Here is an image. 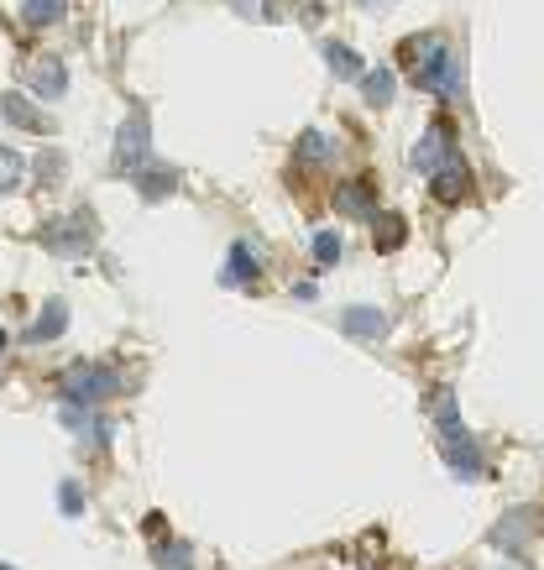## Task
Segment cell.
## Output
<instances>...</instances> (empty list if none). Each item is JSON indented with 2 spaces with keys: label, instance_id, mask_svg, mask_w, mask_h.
<instances>
[{
  "label": "cell",
  "instance_id": "19",
  "mask_svg": "<svg viewBox=\"0 0 544 570\" xmlns=\"http://www.w3.org/2000/svg\"><path fill=\"white\" fill-rule=\"evenodd\" d=\"M152 560L157 565H163V570H194V550H189V544L184 539H157V550H152Z\"/></svg>",
  "mask_w": 544,
  "mask_h": 570
},
{
  "label": "cell",
  "instance_id": "9",
  "mask_svg": "<svg viewBox=\"0 0 544 570\" xmlns=\"http://www.w3.org/2000/svg\"><path fill=\"white\" fill-rule=\"evenodd\" d=\"M27 89L37 100H63L68 95V68H63V58H37L32 68H27Z\"/></svg>",
  "mask_w": 544,
  "mask_h": 570
},
{
  "label": "cell",
  "instance_id": "12",
  "mask_svg": "<svg viewBox=\"0 0 544 570\" xmlns=\"http://www.w3.org/2000/svg\"><path fill=\"white\" fill-rule=\"evenodd\" d=\"M429 189H435V199H440V204L466 199V194H471V168H466V157H461V152L450 157V163L435 173V184H429Z\"/></svg>",
  "mask_w": 544,
  "mask_h": 570
},
{
  "label": "cell",
  "instance_id": "11",
  "mask_svg": "<svg viewBox=\"0 0 544 570\" xmlns=\"http://www.w3.org/2000/svg\"><path fill=\"white\" fill-rule=\"evenodd\" d=\"M63 330H68V309H63V299H48L42 314L21 330V340H27V346H48V340H58Z\"/></svg>",
  "mask_w": 544,
  "mask_h": 570
},
{
  "label": "cell",
  "instance_id": "25",
  "mask_svg": "<svg viewBox=\"0 0 544 570\" xmlns=\"http://www.w3.org/2000/svg\"><path fill=\"white\" fill-rule=\"evenodd\" d=\"M0 351H6V330H0Z\"/></svg>",
  "mask_w": 544,
  "mask_h": 570
},
{
  "label": "cell",
  "instance_id": "15",
  "mask_svg": "<svg viewBox=\"0 0 544 570\" xmlns=\"http://www.w3.org/2000/svg\"><path fill=\"white\" fill-rule=\"evenodd\" d=\"M320 53H325V63H330V74H335V79H346V84H356L361 74H367V68H361V53H351L346 42H335V37L320 42Z\"/></svg>",
  "mask_w": 544,
  "mask_h": 570
},
{
  "label": "cell",
  "instance_id": "26",
  "mask_svg": "<svg viewBox=\"0 0 544 570\" xmlns=\"http://www.w3.org/2000/svg\"><path fill=\"white\" fill-rule=\"evenodd\" d=\"M361 6H382V0H361Z\"/></svg>",
  "mask_w": 544,
  "mask_h": 570
},
{
  "label": "cell",
  "instance_id": "22",
  "mask_svg": "<svg viewBox=\"0 0 544 570\" xmlns=\"http://www.w3.org/2000/svg\"><path fill=\"white\" fill-rule=\"evenodd\" d=\"M21 173H27V163H21V152H11V147H0V194H11V189H21Z\"/></svg>",
  "mask_w": 544,
  "mask_h": 570
},
{
  "label": "cell",
  "instance_id": "2",
  "mask_svg": "<svg viewBox=\"0 0 544 570\" xmlns=\"http://www.w3.org/2000/svg\"><path fill=\"white\" fill-rule=\"evenodd\" d=\"M435 429H440V461L461 476V482H482L487 476V455H482V445L471 440V429L461 424V414H456V398H440V414H435Z\"/></svg>",
  "mask_w": 544,
  "mask_h": 570
},
{
  "label": "cell",
  "instance_id": "7",
  "mask_svg": "<svg viewBox=\"0 0 544 570\" xmlns=\"http://www.w3.org/2000/svg\"><path fill=\"white\" fill-rule=\"evenodd\" d=\"M330 204H335V215H346V220H372V215H377V189H372V178H346V184H335Z\"/></svg>",
  "mask_w": 544,
  "mask_h": 570
},
{
  "label": "cell",
  "instance_id": "8",
  "mask_svg": "<svg viewBox=\"0 0 544 570\" xmlns=\"http://www.w3.org/2000/svg\"><path fill=\"white\" fill-rule=\"evenodd\" d=\"M262 278V252L252 241H236L231 252H225V267H220V283L225 288H252Z\"/></svg>",
  "mask_w": 544,
  "mask_h": 570
},
{
  "label": "cell",
  "instance_id": "14",
  "mask_svg": "<svg viewBox=\"0 0 544 570\" xmlns=\"http://www.w3.org/2000/svg\"><path fill=\"white\" fill-rule=\"evenodd\" d=\"M136 189H142V199H168L173 189H178V168H168V163H147L136 168Z\"/></svg>",
  "mask_w": 544,
  "mask_h": 570
},
{
  "label": "cell",
  "instance_id": "23",
  "mask_svg": "<svg viewBox=\"0 0 544 570\" xmlns=\"http://www.w3.org/2000/svg\"><path fill=\"white\" fill-rule=\"evenodd\" d=\"M58 508H63L68 518H79V513H84V487L74 482V476H68V482H58Z\"/></svg>",
  "mask_w": 544,
  "mask_h": 570
},
{
  "label": "cell",
  "instance_id": "18",
  "mask_svg": "<svg viewBox=\"0 0 544 570\" xmlns=\"http://www.w3.org/2000/svg\"><path fill=\"white\" fill-rule=\"evenodd\" d=\"M330 152H335V147H330V136L314 126V131L299 136V147H293V163H314V168H325V163H330Z\"/></svg>",
  "mask_w": 544,
  "mask_h": 570
},
{
  "label": "cell",
  "instance_id": "21",
  "mask_svg": "<svg viewBox=\"0 0 544 570\" xmlns=\"http://www.w3.org/2000/svg\"><path fill=\"white\" fill-rule=\"evenodd\" d=\"M309 252H314V262H320V267H335L340 252H346V241H340V231H314L309 236Z\"/></svg>",
  "mask_w": 544,
  "mask_h": 570
},
{
  "label": "cell",
  "instance_id": "10",
  "mask_svg": "<svg viewBox=\"0 0 544 570\" xmlns=\"http://www.w3.org/2000/svg\"><path fill=\"white\" fill-rule=\"evenodd\" d=\"M340 330H346L351 340H367V346H377V340H388V314L372 309V304H356L340 314Z\"/></svg>",
  "mask_w": 544,
  "mask_h": 570
},
{
  "label": "cell",
  "instance_id": "16",
  "mask_svg": "<svg viewBox=\"0 0 544 570\" xmlns=\"http://www.w3.org/2000/svg\"><path fill=\"white\" fill-rule=\"evenodd\" d=\"M403 241H408V220H403V215H388V210H377V215H372V246H377V252L388 257V252H398Z\"/></svg>",
  "mask_w": 544,
  "mask_h": 570
},
{
  "label": "cell",
  "instance_id": "4",
  "mask_svg": "<svg viewBox=\"0 0 544 570\" xmlns=\"http://www.w3.org/2000/svg\"><path fill=\"white\" fill-rule=\"evenodd\" d=\"M58 382H63V398L84 403V408H95V403H105L110 393H116V372L100 367V361H79V367H68Z\"/></svg>",
  "mask_w": 544,
  "mask_h": 570
},
{
  "label": "cell",
  "instance_id": "24",
  "mask_svg": "<svg viewBox=\"0 0 544 570\" xmlns=\"http://www.w3.org/2000/svg\"><path fill=\"white\" fill-rule=\"evenodd\" d=\"M32 168H37V184H58V173H63L68 163H63V157H58V152H42V157H37V163H32Z\"/></svg>",
  "mask_w": 544,
  "mask_h": 570
},
{
  "label": "cell",
  "instance_id": "17",
  "mask_svg": "<svg viewBox=\"0 0 544 570\" xmlns=\"http://www.w3.org/2000/svg\"><path fill=\"white\" fill-rule=\"evenodd\" d=\"M393 89H398V74H393V68H372V74H361V100H367L372 110L393 105Z\"/></svg>",
  "mask_w": 544,
  "mask_h": 570
},
{
  "label": "cell",
  "instance_id": "27",
  "mask_svg": "<svg viewBox=\"0 0 544 570\" xmlns=\"http://www.w3.org/2000/svg\"><path fill=\"white\" fill-rule=\"evenodd\" d=\"M0 570H11V565H6V560H0Z\"/></svg>",
  "mask_w": 544,
  "mask_h": 570
},
{
  "label": "cell",
  "instance_id": "3",
  "mask_svg": "<svg viewBox=\"0 0 544 570\" xmlns=\"http://www.w3.org/2000/svg\"><path fill=\"white\" fill-rule=\"evenodd\" d=\"M152 157V126H147V116L136 110V116L116 131V152H110V173L116 178H136V168H142Z\"/></svg>",
  "mask_w": 544,
  "mask_h": 570
},
{
  "label": "cell",
  "instance_id": "6",
  "mask_svg": "<svg viewBox=\"0 0 544 570\" xmlns=\"http://www.w3.org/2000/svg\"><path fill=\"white\" fill-rule=\"evenodd\" d=\"M450 157H456V131H450V121H435V126L424 131V142L414 147V168L435 178Z\"/></svg>",
  "mask_w": 544,
  "mask_h": 570
},
{
  "label": "cell",
  "instance_id": "1",
  "mask_svg": "<svg viewBox=\"0 0 544 570\" xmlns=\"http://www.w3.org/2000/svg\"><path fill=\"white\" fill-rule=\"evenodd\" d=\"M398 63L403 74L414 79V89H424V95H461V63L456 53H450V42L440 32H414L398 42Z\"/></svg>",
  "mask_w": 544,
  "mask_h": 570
},
{
  "label": "cell",
  "instance_id": "13",
  "mask_svg": "<svg viewBox=\"0 0 544 570\" xmlns=\"http://www.w3.org/2000/svg\"><path fill=\"white\" fill-rule=\"evenodd\" d=\"M0 116H6L16 131H37V136H53V121L42 116V110H37L27 95H6V100H0Z\"/></svg>",
  "mask_w": 544,
  "mask_h": 570
},
{
  "label": "cell",
  "instance_id": "5",
  "mask_svg": "<svg viewBox=\"0 0 544 570\" xmlns=\"http://www.w3.org/2000/svg\"><path fill=\"white\" fill-rule=\"evenodd\" d=\"M89 236H95V225H89V210H74L53 225H42V246L58 257H84L89 252Z\"/></svg>",
  "mask_w": 544,
  "mask_h": 570
},
{
  "label": "cell",
  "instance_id": "20",
  "mask_svg": "<svg viewBox=\"0 0 544 570\" xmlns=\"http://www.w3.org/2000/svg\"><path fill=\"white\" fill-rule=\"evenodd\" d=\"M68 0H21V21L27 27H53V21H63Z\"/></svg>",
  "mask_w": 544,
  "mask_h": 570
}]
</instances>
